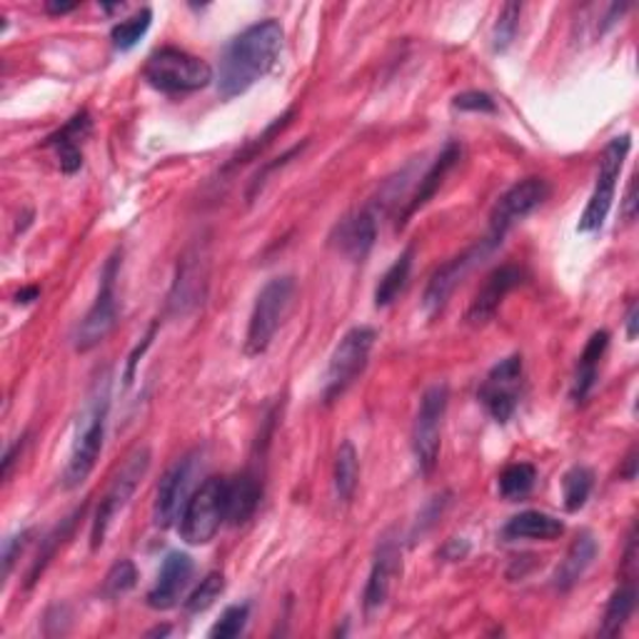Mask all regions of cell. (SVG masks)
<instances>
[{
    "mask_svg": "<svg viewBox=\"0 0 639 639\" xmlns=\"http://www.w3.org/2000/svg\"><path fill=\"white\" fill-rule=\"evenodd\" d=\"M400 572V544L390 537H385L379 542L373 570H370L367 585H365V597H363V607H365V617L373 619L379 609L385 607L387 597H390L393 590V580Z\"/></svg>",
    "mask_w": 639,
    "mask_h": 639,
    "instance_id": "cell-16",
    "label": "cell"
},
{
    "mask_svg": "<svg viewBox=\"0 0 639 639\" xmlns=\"http://www.w3.org/2000/svg\"><path fill=\"white\" fill-rule=\"evenodd\" d=\"M412 257H415V247H407L405 253L397 257L390 267H387V273L379 277V283L375 287L377 308H387V305H393L397 298H400V293L407 285V277H410V271H412Z\"/></svg>",
    "mask_w": 639,
    "mask_h": 639,
    "instance_id": "cell-27",
    "label": "cell"
},
{
    "mask_svg": "<svg viewBox=\"0 0 639 639\" xmlns=\"http://www.w3.org/2000/svg\"><path fill=\"white\" fill-rule=\"evenodd\" d=\"M206 261L198 253H188L178 265V277H175L170 290V312L185 315L202 302V293H206Z\"/></svg>",
    "mask_w": 639,
    "mask_h": 639,
    "instance_id": "cell-20",
    "label": "cell"
},
{
    "mask_svg": "<svg viewBox=\"0 0 639 639\" xmlns=\"http://www.w3.org/2000/svg\"><path fill=\"white\" fill-rule=\"evenodd\" d=\"M522 393V357L509 355L489 370L483 387H480V403L485 405V410L493 415V420L505 425L513 418L517 405H520Z\"/></svg>",
    "mask_w": 639,
    "mask_h": 639,
    "instance_id": "cell-11",
    "label": "cell"
},
{
    "mask_svg": "<svg viewBox=\"0 0 639 639\" xmlns=\"http://www.w3.org/2000/svg\"><path fill=\"white\" fill-rule=\"evenodd\" d=\"M592 487H595V472H592L590 467L574 465L572 470L564 472V477H562L564 509H568V513H580L587 503Z\"/></svg>",
    "mask_w": 639,
    "mask_h": 639,
    "instance_id": "cell-29",
    "label": "cell"
},
{
    "mask_svg": "<svg viewBox=\"0 0 639 639\" xmlns=\"http://www.w3.org/2000/svg\"><path fill=\"white\" fill-rule=\"evenodd\" d=\"M537 480V470L530 462H515V465H507L503 470V475L497 480L499 495H503L507 503H517L532 493Z\"/></svg>",
    "mask_w": 639,
    "mask_h": 639,
    "instance_id": "cell-30",
    "label": "cell"
},
{
    "mask_svg": "<svg viewBox=\"0 0 639 639\" xmlns=\"http://www.w3.org/2000/svg\"><path fill=\"white\" fill-rule=\"evenodd\" d=\"M225 477H208L183 507L180 515V537L188 544H208L218 535L222 522H228L225 515Z\"/></svg>",
    "mask_w": 639,
    "mask_h": 639,
    "instance_id": "cell-6",
    "label": "cell"
},
{
    "mask_svg": "<svg viewBox=\"0 0 639 639\" xmlns=\"http://www.w3.org/2000/svg\"><path fill=\"white\" fill-rule=\"evenodd\" d=\"M143 76L153 88L170 92V96H183V92L208 88L212 82V68L198 55L168 45L147 58Z\"/></svg>",
    "mask_w": 639,
    "mask_h": 639,
    "instance_id": "cell-3",
    "label": "cell"
},
{
    "mask_svg": "<svg viewBox=\"0 0 639 639\" xmlns=\"http://www.w3.org/2000/svg\"><path fill=\"white\" fill-rule=\"evenodd\" d=\"M360 480V460L355 444L345 440L338 448L335 455V472H332V483H335V495L340 503H350L355 497Z\"/></svg>",
    "mask_w": 639,
    "mask_h": 639,
    "instance_id": "cell-28",
    "label": "cell"
},
{
    "mask_svg": "<svg viewBox=\"0 0 639 639\" xmlns=\"http://www.w3.org/2000/svg\"><path fill=\"white\" fill-rule=\"evenodd\" d=\"M452 103H455V108L460 110H467V113H497V103L493 100V96H487V92L483 90L460 92Z\"/></svg>",
    "mask_w": 639,
    "mask_h": 639,
    "instance_id": "cell-37",
    "label": "cell"
},
{
    "mask_svg": "<svg viewBox=\"0 0 639 639\" xmlns=\"http://www.w3.org/2000/svg\"><path fill=\"white\" fill-rule=\"evenodd\" d=\"M639 318V305L632 302L629 305V310H627V338L629 340H635L637 338V320Z\"/></svg>",
    "mask_w": 639,
    "mask_h": 639,
    "instance_id": "cell-42",
    "label": "cell"
},
{
    "mask_svg": "<svg viewBox=\"0 0 639 639\" xmlns=\"http://www.w3.org/2000/svg\"><path fill=\"white\" fill-rule=\"evenodd\" d=\"M520 15H522V5L520 3H505L503 11L497 15L495 31H493V48L497 53H505L509 45H513L517 27H520Z\"/></svg>",
    "mask_w": 639,
    "mask_h": 639,
    "instance_id": "cell-34",
    "label": "cell"
},
{
    "mask_svg": "<svg viewBox=\"0 0 639 639\" xmlns=\"http://www.w3.org/2000/svg\"><path fill=\"white\" fill-rule=\"evenodd\" d=\"M247 615H250V607L247 605H233V607H228L225 613L220 615L216 627L210 629V637L212 639H233V637H240V635H243L245 625H247Z\"/></svg>",
    "mask_w": 639,
    "mask_h": 639,
    "instance_id": "cell-36",
    "label": "cell"
},
{
    "mask_svg": "<svg viewBox=\"0 0 639 639\" xmlns=\"http://www.w3.org/2000/svg\"><path fill=\"white\" fill-rule=\"evenodd\" d=\"M595 558H597L595 535L587 532V530L580 532L577 537H574V542L570 544V550H568V554H564V560L558 568V572H554V587L568 592L570 587L577 585V582L582 580V574L590 570V564Z\"/></svg>",
    "mask_w": 639,
    "mask_h": 639,
    "instance_id": "cell-23",
    "label": "cell"
},
{
    "mask_svg": "<svg viewBox=\"0 0 639 639\" xmlns=\"http://www.w3.org/2000/svg\"><path fill=\"white\" fill-rule=\"evenodd\" d=\"M295 298V277L280 275L273 277L261 293H257L253 315L247 322V335H245V355L257 357L263 355L271 342L275 340L277 330H280L283 320L290 312V305Z\"/></svg>",
    "mask_w": 639,
    "mask_h": 639,
    "instance_id": "cell-4",
    "label": "cell"
},
{
    "mask_svg": "<svg viewBox=\"0 0 639 639\" xmlns=\"http://www.w3.org/2000/svg\"><path fill=\"white\" fill-rule=\"evenodd\" d=\"M330 240L332 245L338 247V253L345 255L348 261L363 263L377 240L375 210L365 208L353 212V216H348L345 220H340Z\"/></svg>",
    "mask_w": 639,
    "mask_h": 639,
    "instance_id": "cell-18",
    "label": "cell"
},
{
    "mask_svg": "<svg viewBox=\"0 0 639 639\" xmlns=\"http://www.w3.org/2000/svg\"><path fill=\"white\" fill-rule=\"evenodd\" d=\"M607 345H609V332L597 330L595 335L587 340L585 350H582L577 373H574V383H572V400L577 405L585 403L592 393V387H595L599 360H602V355H605Z\"/></svg>",
    "mask_w": 639,
    "mask_h": 639,
    "instance_id": "cell-25",
    "label": "cell"
},
{
    "mask_svg": "<svg viewBox=\"0 0 639 639\" xmlns=\"http://www.w3.org/2000/svg\"><path fill=\"white\" fill-rule=\"evenodd\" d=\"M118 271H120V253L108 257V263L100 273V287L96 295V302L90 305V310L76 330V350L78 353H88V350L98 348L110 332L118 326Z\"/></svg>",
    "mask_w": 639,
    "mask_h": 639,
    "instance_id": "cell-9",
    "label": "cell"
},
{
    "mask_svg": "<svg viewBox=\"0 0 639 639\" xmlns=\"http://www.w3.org/2000/svg\"><path fill=\"white\" fill-rule=\"evenodd\" d=\"M23 444H25V438H18V442H15V444H11V448L5 450V455H3V480L11 477V470H13L15 455H18V452L23 450Z\"/></svg>",
    "mask_w": 639,
    "mask_h": 639,
    "instance_id": "cell-39",
    "label": "cell"
},
{
    "mask_svg": "<svg viewBox=\"0 0 639 639\" xmlns=\"http://www.w3.org/2000/svg\"><path fill=\"white\" fill-rule=\"evenodd\" d=\"M460 157H462V145L460 143L450 141L448 145L442 147V153L434 157V163L430 165L428 173H425L422 178H420V185L415 188L410 200H407L405 210L400 212V220H397V228H405V222L410 220L415 212L428 206V202L434 198V192L442 188V183L450 175V170L458 165Z\"/></svg>",
    "mask_w": 639,
    "mask_h": 639,
    "instance_id": "cell-19",
    "label": "cell"
},
{
    "mask_svg": "<svg viewBox=\"0 0 639 639\" xmlns=\"http://www.w3.org/2000/svg\"><path fill=\"white\" fill-rule=\"evenodd\" d=\"M137 582V570L131 560H118L113 568H110L108 577L103 582V595L108 599H118L128 595L135 587Z\"/></svg>",
    "mask_w": 639,
    "mask_h": 639,
    "instance_id": "cell-35",
    "label": "cell"
},
{
    "mask_svg": "<svg viewBox=\"0 0 639 639\" xmlns=\"http://www.w3.org/2000/svg\"><path fill=\"white\" fill-rule=\"evenodd\" d=\"M82 513V509H78L76 515H70L66 522L63 525H58L55 527V530L45 537V542H43V550L38 552V558H35V562H33V568H31V572H27V582H25V587L31 590L35 582L41 580V574L45 572V568H48V562L53 560V554H55V550L60 548V542L66 540V537L70 535V530H73V525H76V517Z\"/></svg>",
    "mask_w": 639,
    "mask_h": 639,
    "instance_id": "cell-31",
    "label": "cell"
},
{
    "mask_svg": "<svg viewBox=\"0 0 639 639\" xmlns=\"http://www.w3.org/2000/svg\"><path fill=\"white\" fill-rule=\"evenodd\" d=\"M623 477L627 480V483H632V480L637 477V448L629 450V455H627V460H625Z\"/></svg>",
    "mask_w": 639,
    "mask_h": 639,
    "instance_id": "cell-43",
    "label": "cell"
},
{
    "mask_svg": "<svg viewBox=\"0 0 639 639\" xmlns=\"http://www.w3.org/2000/svg\"><path fill=\"white\" fill-rule=\"evenodd\" d=\"M31 537H33V530H21L8 537V540L3 542V577H11L13 564L18 558H21V552L27 548Z\"/></svg>",
    "mask_w": 639,
    "mask_h": 639,
    "instance_id": "cell-38",
    "label": "cell"
},
{
    "mask_svg": "<svg viewBox=\"0 0 639 639\" xmlns=\"http://www.w3.org/2000/svg\"><path fill=\"white\" fill-rule=\"evenodd\" d=\"M263 497L261 477L255 472H243L233 480H228V493H225V515L230 525H245L250 517L255 515L257 505Z\"/></svg>",
    "mask_w": 639,
    "mask_h": 639,
    "instance_id": "cell-22",
    "label": "cell"
},
{
    "mask_svg": "<svg viewBox=\"0 0 639 639\" xmlns=\"http://www.w3.org/2000/svg\"><path fill=\"white\" fill-rule=\"evenodd\" d=\"M283 25L267 18L238 33L222 51L218 68V92L222 98L243 96L275 68L283 51Z\"/></svg>",
    "mask_w": 639,
    "mask_h": 639,
    "instance_id": "cell-1",
    "label": "cell"
},
{
    "mask_svg": "<svg viewBox=\"0 0 639 639\" xmlns=\"http://www.w3.org/2000/svg\"><path fill=\"white\" fill-rule=\"evenodd\" d=\"M108 412H110V375L103 373V377H98L96 385H92L76 425L70 460L66 475H63V485L68 489L80 487L90 477V472L96 470V462L100 458V452H103Z\"/></svg>",
    "mask_w": 639,
    "mask_h": 639,
    "instance_id": "cell-2",
    "label": "cell"
},
{
    "mask_svg": "<svg viewBox=\"0 0 639 639\" xmlns=\"http://www.w3.org/2000/svg\"><path fill=\"white\" fill-rule=\"evenodd\" d=\"M629 147H632L629 135H619L615 137V141H609L605 151H602L595 190H592L587 208L585 212H582L580 225H577L580 233H597V230H602V225H605L609 208H613L615 188H617L619 173H623Z\"/></svg>",
    "mask_w": 639,
    "mask_h": 639,
    "instance_id": "cell-8",
    "label": "cell"
},
{
    "mask_svg": "<svg viewBox=\"0 0 639 639\" xmlns=\"http://www.w3.org/2000/svg\"><path fill=\"white\" fill-rule=\"evenodd\" d=\"M505 540H544L552 542L564 535V525L558 517L548 513H537V509H527V513L515 515L513 520L505 525Z\"/></svg>",
    "mask_w": 639,
    "mask_h": 639,
    "instance_id": "cell-24",
    "label": "cell"
},
{
    "mask_svg": "<svg viewBox=\"0 0 639 639\" xmlns=\"http://www.w3.org/2000/svg\"><path fill=\"white\" fill-rule=\"evenodd\" d=\"M375 340L377 332L367 326H357L342 335L335 353H332L328 363L326 383H322V403L328 405L335 403L338 397L345 395L348 387L363 375L370 353H373Z\"/></svg>",
    "mask_w": 639,
    "mask_h": 639,
    "instance_id": "cell-7",
    "label": "cell"
},
{
    "mask_svg": "<svg viewBox=\"0 0 639 639\" xmlns=\"http://www.w3.org/2000/svg\"><path fill=\"white\" fill-rule=\"evenodd\" d=\"M38 295H41L38 287H25V290H21V293L15 295V300L21 302V305H27V302H33L35 298H38Z\"/></svg>",
    "mask_w": 639,
    "mask_h": 639,
    "instance_id": "cell-44",
    "label": "cell"
},
{
    "mask_svg": "<svg viewBox=\"0 0 639 639\" xmlns=\"http://www.w3.org/2000/svg\"><path fill=\"white\" fill-rule=\"evenodd\" d=\"M78 8V3H58V0H48L45 3V13H51V15H66V13H73Z\"/></svg>",
    "mask_w": 639,
    "mask_h": 639,
    "instance_id": "cell-41",
    "label": "cell"
},
{
    "mask_svg": "<svg viewBox=\"0 0 639 639\" xmlns=\"http://www.w3.org/2000/svg\"><path fill=\"white\" fill-rule=\"evenodd\" d=\"M222 590H225V577H222L220 572H210L208 577L200 580V585L192 590V595L185 599V609H188L190 615L206 613L208 607L216 605V599L222 595Z\"/></svg>",
    "mask_w": 639,
    "mask_h": 639,
    "instance_id": "cell-33",
    "label": "cell"
},
{
    "mask_svg": "<svg viewBox=\"0 0 639 639\" xmlns=\"http://www.w3.org/2000/svg\"><path fill=\"white\" fill-rule=\"evenodd\" d=\"M635 607H637V585H635V580L623 577V585H619L613 592V597H609V602H607L605 619H602L599 635L602 637H617L625 629V625L629 623V617H632Z\"/></svg>",
    "mask_w": 639,
    "mask_h": 639,
    "instance_id": "cell-26",
    "label": "cell"
},
{
    "mask_svg": "<svg viewBox=\"0 0 639 639\" xmlns=\"http://www.w3.org/2000/svg\"><path fill=\"white\" fill-rule=\"evenodd\" d=\"M625 220L632 222L637 218V183L632 180L627 188V196H625Z\"/></svg>",
    "mask_w": 639,
    "mask_h": 639,
    "instance_id": "cell-40",
    "label": "cell"
},
{
    "mask_svg": "<svg viewBox=\"0 0 639 639\" xmlns=\"http://www.w3.org/2000/svg\"><path fill=\"white\" fill-rule=\"evenodd\" d=\"M198 472V455H185L183 460L165 472V477L157 485L155 499V525L170 527L183 515L185 503L190 499L192 477Z\"/></svg>",
    "mask_w": 639,
    "mask_h": 639,
    "instance_id": "cell-14",
    "label": "cell"
},
{
    "mask_svg": "<svg viewBox=\"0 0 639 639\" xmlns=\"http://www.w3.org/2000/svg\"><path fill=\"white\" fill-rule=\"evenodd\" d=\"M522 277H525V271L517 265H503L489 273L487 280L483 283V287H480V290L475 293V298H472L470 302V310H467L470 326H485V322L493 320L499 310V305H503L507 295L522 283Z\"/></svg>",
    "mask_w": 639,
    "mask_h": 639,
    "instance_id": "cell-15",
    "label": "cell"
},
{
    "mask_svg": "<svg viewBox=\"0 0 639 639\" xmlns=\"http://www.w3.org/2000/svg\"><path fill=\"white\" fill-rule=\"evenodd\" d=\"M550 198V183L544 178H525L515 183L489 216V240L493 243H503V238L509 233V228L522 218L532 216V212Z\"/></svg>",
    "mask_w": 639,
    "mask_h": 639,
    "instance_id": "cell-12",
    "label": "cell"
},
{
    "mask_svg": "<svg viewBox=\"0 0 639 639\" xmlns=\"http://www.w3.org/2000/svg\"><path fill=\"white\" fill-rule=\"evenodd\" d=\"M448 403H450V390L444 383L432 385L420 400V410L412 428V452L422 475H432L434 467H438L440 444H442V422H444V412H448Z\"/></svg>",
    "mask_w": 639,
    "mask_h": 639,
    "instance_id": "cell-10",
    "label": "cell"
},
{
    "mask_svg": "<svg viewBox=\"0 0 639 639\" xmlns=\"http://www.w3.org/2000/svg\"><path fill=\"white\" fill-rule=\"evenodd\" d=\"M90 128H92L90 115L78 113L76 118H70L58 133H53L48 141H45V145L51 147L55 157H58L60 170L66 175H73V173L80 170V165H82L80 147H82V141H86V137L90 135Z\"/></svg>",
    "mask_w": 639,
    "mask_h": 639,
    "instance_id": "cell-21",
    "label": "cell"
},
{
    "mask_svg": "<svg viewBox=\"0 0 639 639\" xmlns=\"http://www.w3.org/2000/svg\"><path fill=\"white\" fill-rule=\"evenodd\" d=\"M495 247L497 243H493V240L487 238L480 245L465 250V253L452 257V261L440 265L438 271L432 273L430 283L428 287H425V295H422V308L425 312H428V318H434V315L442 312V308L448 305L450 295L455 293V287L460 285L462 277L472 271V265H475L480 257H485L489 250H495Z\"/></svg>",
    "mask_w": 639,
    "mask_h": 639,
    "instance_id": "cell-13",
    "label": "cell"
},
{
    "mask_svg": "<svg viewBox=\"0 0 639 639\" xmlns=\"http://www.w3.org/2000/svg\"><path fill=\"white\" fill-rule=\"evenodd\" d=\"M147 470H151V450H147V444H137L131 455L125 458L123 467L118 470V475L113 477V483H110L103 499H100L96 520H92V530H90L92 550L103 548L110 525H113L115 517L123 513L125 505L131 503V497L135 495L137 485L143 483Z\"/></svg>",
    "mask_w": 639,
    "mask_h": 639,
    "instance_id": "cell-5",
    "label": "cell"
},
{
    "mask_svg": "<svg viewBox=\"0 0 639 639\" xmlns=\"http://www.w3.org/2000/svg\"><path fill=\"white\" fill-rule=\"evenodd\" d=\"M151 23H153V11L151 8H143V11H137L135 15L128 18V21L118 23L113 31H110V38H113L115 48L131 51V48H135L137 43H141V38L147 33Z\"/></svg>",
    "mask_w": 639,
    "mask_h": 639,
    "instance_id": "cell-32",
    "label": "cell"
},
{
    "mask_svg": "<svg viewBox=\"0 0 639 639\" xmlns=\"http://www.w3.org/2000/svg\"><path fill=\"white\" fill-rule=\"evenodd\" d=\"M192 572H196V564H192L190 554L170 552L163 560V568L157 572L153 590L147 592V605L153 609H173L180 602L183 592L188 590Z\"/></svg>",
    "mask_w": 639,
    "mask_h": 639,
    "instance_id": "cell-17",
    "label": "cell"
}]
</instances>
